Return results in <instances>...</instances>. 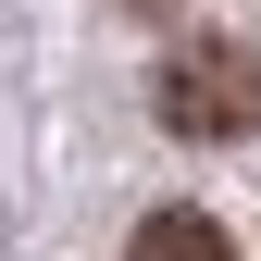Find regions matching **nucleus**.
Instances as JSON below:
<instances>
[{
    "label": "nucleus",
    "instance_id": "1",
    "mask_svg": "<svg viewBox=\"0 0 261 261\" xmlns=\"http://www.w3.org/2000/svg\"><path fill=\"white\" fill-rule=\"evenodd\" d=\"M162 124L187 149H224V137H261V50L249 38H187L162 62Z\"/></svg>",
    "mask_w": 261,
    "mask_h": 261
},
{
    "label": "nucleus",
    "instance_id": "3",
    "mask_svg": "<svg viewBox=\"0 0 261 261\" xmlns=\"http://www.w3.org/2000/svg\"><path fill=\"white\" fill-rule=\"evenodd\" d=\"M124 13H174V0H124Z\"/></svg>",
    "mask_w": 261,
    "mask_h": 261
},
{
    "label": "nucleus",
    "instance_id": "2",
    "mask_svg": "<svg viewBox=\"0 0 261 261\" xmlns=\"http://www.w3.org/2000/svg\"><path fill=\"white\" fill-rule=\"evenodd\" d=\"M124 261H237V237H224L212 212H187V199H162L137 237H124Z\"/></svg>",
    "mask_w": 261,
    "mask_h": 261
}]
</instances>
